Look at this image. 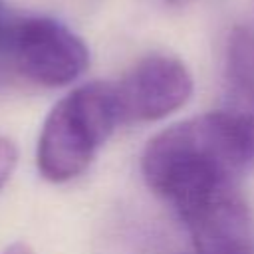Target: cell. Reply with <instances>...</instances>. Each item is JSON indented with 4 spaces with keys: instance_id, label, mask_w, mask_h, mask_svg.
Returning <instances> with one entry per match:
<instances>
[{
    "instance_id": "30bf717a",
    "label": "cell",
    "mask_w": 254,
    "mask_h": 254,
    "mask_svg": "<svg viewBox=\"0 0 254 254\" xmlns=\"http://www.w3.org/2000/svg\"><path fill=\"white\" fill-rule=\"evenodd\" d=\"M169 4H173V6H185V4H189L190 0H167Z\"/></svg>"
},
{
    "instance_id": "7a4b0ae2",
    "label": "cell",
    "mask_w": 254,
    "mask_h": 254,
    "mask_svg": "<svg viewBox=\"0 0 254 254\" xmlns=\"http://www.w3.org/2000/svg\"><path fill=\"white\" fill-rule=\"evenodd\" d=\"M121 123L115 83L89 81L64 95L46 115L36 165L50 183H65L81 175L97 149Z\"/></svg>"
},
{
    "instance_id": "6da1fadb",
    "label": "cell",
    "mask_w": 254,
    "mask_h": 254,
    "mask_svg": "<svg viewBox=\"0 0 254 254\" xmlns=\"http://www.w3.org/2000/svg\"><path fill=\"white\" fill-rule=\"evenodd\" d=\"M254 167V139L222 109L157 133L143 149L147 187L181 214L238 187Z\"/></svg>"
},
{
    "instance_id": "5b68a950",
    "label": "cell",
    "mask_w": 254,
    "mask_h": 254,
    "mask_svg": "<svg viewBox=\"0 0 254 254\" xmlns=\"http://www.w3.org/2000/svg\"><path fill=\"white\" fill-rule=\"evenodd\" d=\"M194 254H254V230L238 187L228 189L183 216Z\"/></svg>"
},
{
    "instance_id": "3957f363",
    "label": "cell",
    "mask_w": 254,
    "mask_h": 254,
    "mask_svg": "<svg viewBox=\"0 0 254 254\" xmlns=\"http://www.w3.org/2000/svg\"><path fill=\"white\" fill-rule=\"evenodd\" d=\"M4 52L10 54L22 77L44 87L67 85L89 65L85 42L65 24L48 16L12 20Z\"/></svg>"
},
{
    "instance_id": "8992f818",
    "label": "cell",
    "mask_w": 254,
    "mask_h": 254,
    "mask_svg": "<svg viewBox=\"0 0 254 254\" xmlns=\"http://www.w3.org/2000/svg\"><path fill=\"white\" fill-rule=\"evenodd\" d=\"M222 111L254 139V32L244 26L226 40Z\"/></svg>"
},
{
    "instance_id": "9c48e42d",
    "label": "cell",
    "mask_w": 254,
    "mask_h": 254,
    "mask_svg": "<svg viewBox=\"0 0 254 254\" xmlns=\"http://www.w3.org/2000/svg\"><path fill=\"white\" fill-rule=\"evenodd\" d=\"M2 254H34V252H32V248H30L28 244H24V242H14V244H10Z\"/></svg>"
},
{
    "instance_id": "52a82bcc",
    "label": "cell",
    "mask_w": 254,
    "mask_h": 254,
    "mask_svg": "<svg viewBox=\"0 0 254 254\" xmlns=\"http://www.w3.org/2000/svg\"><path fill=\"white\" fill-rule=\"evenodd\" d=\"M16 163H18V149H16V145L8 137L0 135V189L12 177V173L16 169Z\"/></svg>"
},
{
    "instance_id": "ba28073f",
    "label": "cell",
    "mask_w": 254,
    "mask_h": 254,
    "mask_svg": "<svg viewBox=\"0 0 254 254\" xmlns=\"http://www.w3.org/2000/svg\"><path fill=\"white\" fill-rule=\"evenodd\" d=\"M10 22H12V20L6 18V12H4V8H2V4H0V52L6 50V40H8Z\"/></svg>"
},
{
    "instance_id": "277c9868",
    "label": "cell",
    "mask_w": 254,
    "mask_h": 254,
    "mask_svg": "<svg viewBox=\"0 0 254 254\" xmlns=\"http://www.w3.org/2000/svg\"><path fill=\"white\" fill-rule=\"evenodd\" d=\"M121 121H157L181 109L192 95V75L175 56L151 54L117 83Z\"/></svg>"
}]
</instances>
